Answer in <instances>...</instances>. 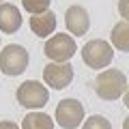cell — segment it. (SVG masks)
<instances>
[{"mask_svg":"<svg viewBox=\"0 0 129 129\" xmlns=\"http://www.w3.org/2000/svg\"><path fill=\"white\" fill-rule=\"evenodd\" d=\"M127 90V78L118 69H103L95 80V92L103 101H114L125 95Z\"/></svg>","mask_w":129,"mask_h":129,"instance_id":"obj_1","label":"cell"},{"mask_svg":"<svg viewBox=\"0 0 129 129\" xmlns=\"http://www.w3.org/2000/svg\"><path fill=\"white\" fill-rule=\"evenodd\" d=\"M15 99H17L19 106L28 108V110H41L47 106L50 101V90H47L45 84L37 82V80H28V82L19 84L17 92H15Z\"/></svg>","mask_w":129,"mask_h":129,"instance_id":"obj_2","label":"cell"},{"mask_svg":"<svg viewBox=\"0 0 129 129\" xmlns=\"http://www.w3.org/2000/svg\"><path fill=\"white\" fill-rule=\"evenodd\" d=\"M28 60H30V54L24 45H17V43H9L7 47H2L0 52V71L5 75H22L28 67Z\"/></svg>","mask_w":129,"mask_h":129,"instance_id":"obj_3","label":"cell"},{"mask_svg":"<svg viewBox=\"0 0 129 129\" xmlns=\"http://www.w3.org/2000/svg\"><path fill=\"white\" fill-rule=\"evenodd\" d=\"M112 58H114V47L103 39H92L82 47V60L90 69H108Z\"/></svg>","mask_w":129,"mask_h":129,"instance_id":"obj_4","label":"cell"},{"mask_svg":"<svg viewBox=\"0 0 129 129\" xmlns=\"http://www.w3.org/2000/svg\"><path fill=\"white\" fill-rule=\"evenodd\" d=\"M43 52L52 62H69V58L78 52V45H75V39L71 35L60 32V35H52L45 41Z\"/></svg>","mask_w":129,"mask_h":129,"instance_id":"obj_5","label":"cell"},{"mask_svg":"<svg viewBox=\"0 0 129 129\" xmlns=\"http://www.w3.org/2000/svg\"><path fill=\"white\" fill-rule=\"evenodd\" d=\"M56 123L62 129H75L80 127V123H84V106L78 99H62L56 106Z\"/></svg>","mask_w":129,"mask_h":129,"instance_id":"obj_6","label":"cell"},{"mask_svg":"<svg viewBox=\"0 0 129 129\" xmlns=\"http://www.w3.org/2000/svg\"><path fill=\"white\" fill-rule=\"evenodd\" d=\"M43 80L47 86L62 90L73 82V67L69 62H47L43 69Z\"/></svg>","mask_w":129,"mask_h":129,"instance_id":"obj_7","label":"cell"},{"mask_svg":"<svg viewBox=\"0 0 129 129\" xmlns=\"http://www.w3.org/2000/svg\"><path fill=\"white\" fill-rule=\"evenodd\" d=\"M64 26H67V30L71 35L82 37V35L88 32V28H90V15H88V11L84 7L71 5L69 9L64 11Z\"/></svg>","mask_w":129,"mask_h":129,"instance_id":"obj_8","label":"cell"},{"mask_svg":"<svg viewBox=\"0 0 129 129\" xmlns=\"http://www.w3.org/2000/svg\"><path fill=\"white\" fill-rule=\"evenodd\" d=\"M22 28V13L15 5L2 2L0 5V30L5 35H13Z\"/></svg>","mask_w":129,"mask_h":129,"instance_id":"obj_9","label":"cell"},{"mask_svg":"<svg viewBox=\"0 0 129 129\" xmlns=\"http://www.w3.org/2000/svg\"><path fill=\"white\" fill-rule=\"evenodd\" d=\"M28 24H30V30L37 35V37H50V35H54L56 26H58V19H56V13H52V11H45V13L41 15H32L30 19H28Z\"/></svg>","mask_w":129,"mask_h":129,"instance_id":"obj_10","label":"cell"},{"mask_svg":"<svg viewBox=\"0 0 129 129\" xmlns=\"http://www.w3.org/2000/svg\"><path fill=\"white\" fill-rule=\"evenodd\" d=\"M110 41H112V45H114L118 52H129V22L120 19V22L114 24L112 35H110Z\"/></svg>","mask_w":129,"mask_h":129,"instance_id":"obj_11","label":"cell"},{"mask_svg":"<svg viewBox=\"0 0 129 129\" xmlns=\"http://www.w3.org/2000/svg\"><path fill=\"white\" fill-rule=\"evenodd\" d=\"M22 129H54V120L45 114V112H30L24 116Z\"/></svg>","mask_w":129,"mask_h":129,"instance_id":"obj_12","label":"cell"},{"mask_svg":"<svg viewBox=\"0 0 129 129\" xmlns=\"http://www.w3.org/2000/svg\"><path fill=\"white\" fill-rule=\"evenodd\" d=\"M50 2L52 0H22V7L32 15H41L50 11Z\"/></svg>","mask_w":129,"mask_h":129,"instance_id":"obj_13","label":"cell"},{"mask_svg":"<svg viewBox=\"0 0 129 129\" xmlns=\"http://www.w3.org/2000/svg\"><path fill=\"white\" fill-rule=\"evenodd\" d=\"M82 129H112V123L106 118V116H101V114H92L90 118L84 120Z\"/></svg>","mask_w":129,"mask_h":129,"instance_id":"obj_14","label":"cell"},{"mask_svg":"<svg viewBox=\"0 0 129 129\" xmlns=\"http://www.w3.org/2000/svg\"><path fill=\"white\" fill-rule=\"evenodd\" d=\"M118 13L125 22H129V0H118Z\"/></svg>","mask_w":129,"mask_h":129,"instance_id":"obj_15","label":"cell"},{"mask_svg":"<svg viewBox=\"0 0 129 129\" xmlns=\"http://www.w3.org/2000/svg\"><path fill=\"white\" fill-rule=\"evenodd\" d=\"M0 129H19L13 120H0Z\"/></svg>","mask_w":129,"mask_h":129,"instance_id":"obj_16","label":"cell"},{"mask_svg":"<svg viewBox=\"0 0 129 129\" xmlns=\"http://www.w3.org/2000/svg\"><path fill=\"white\" fill-rule=\"evenodd\" d=\"M123 103L129 108V84H127V90H125V95H123Z\"/></svg>","mask_w":129,"mask_h":129,"instance_id":"obj_17","label":"cell"},{"mask_svg":"<svg viewBox=\"0 0 129 129\" xmlns=\"http://www.w3.org/2000/svg\"><path fill=\"white\" fill-rule=\"evenodd\" d=\"M123 129H129V116H127V118L123 120Z\"/></svg>","mask_w":129,"mask_h":129,"instance_id":"obj_18","label":"cell"},{"mask_svg":"<svg viewBox=\"0 0 129 129\" xmlns=\"http://www.w3.org/2000/svg\"><path fill=\"white\" fill-rule=\"evenodd\" d=\"M0 5H2V2H0Z\"/></svg>","mask_w":129,"mask_h":129,"instance_id":"obj_19","label":"cell"}]
</instances>
